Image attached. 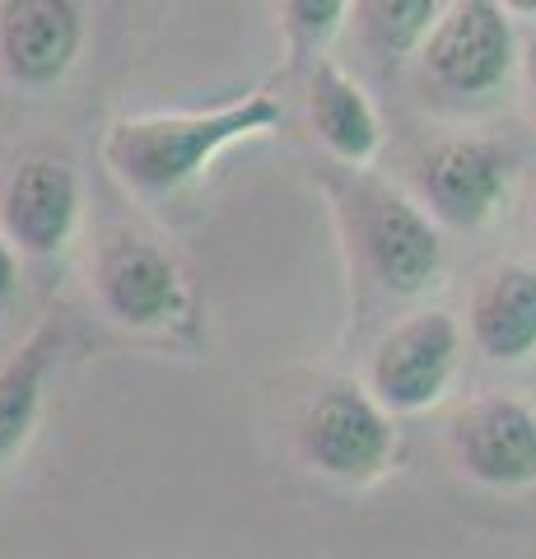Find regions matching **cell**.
<instances>
[{
    "label": "cell",
    "mask_w": 536,
    "mask_h": 559,
    "mask_svg": "<svg viewBox=\"0 0 536 559\" xmlns=\"http://www.w3.org/2000/svg\"><path fill=\"white\" fill-rule=\"evenodd\" d=\"M275 127H281V103L271 94H243L211 112L117 117L103 135V164L141 201H168L192 187L215 154Z\"/></svg>",
    "instance_id": "1"
},
{
    "label": "cell",
    "mask_w": 536,
    "mask_h": 559,
    "mask_svg": "<svg viewBox=\"0 0 536 559\" xmlns=\"http://www.w3.org/2000/svg\"><path fill=\"white\" fill-rule=\"evenodd\" d=\"M299 452L322 476L365 485L388 471L396 452V433L388 411L365 388L332 382V388H322L308 401V411L299 419Z\"/></svg>",
    "instance_id": "2"
},
{
    "label": "cell",
    "mask_w": 536,
    "mask_h": 559,
    "mask_svg": "<svg viewBox=\"0 0 536 559\" xmlns=\"http://www.w3.org/2000/svg\"><path fill=\"white\" fill-rule=\"evenodd\" d=\"M425 75L453 98H486L513 75L517 66V33L509 10L490 0H457L443 5L439 24L420 43Z\"/></svg>",
    "instance_id": "3"
},
{
    "label": "cell",
    "mask_w": 536,
    "mask_h": 559,
    "mask_svg": "<svg viewBox=\"0 0 536 559\" xmlns=\"http://www.w3.org/2000/svg\"><path fill=\"white\" fill-rule=\"evenodd\" d=\"M462 359V326L453 312L425 308L402 318L369 359V396L392 415H420L443 401Z\"/></svg>",
    "instance_id": "4"
},
{
    "label": "cell",
    "mask_w": 536,
    "mask_h": 559,
    "mask_svg": "<svg viewBox=\"0 0 536 559\" xmlns=\"http://www.w3.org/2000/svg\"><path fill=\"white\" fill-rule=\"evenodd\" d=\"M513 182V154L495 140H443L415 168V187L429 215L453 229H480Z\"/></svg>",
    "instance_id": "5"
},
{
    "label": "cell",
    "mask_w": 536,
    "mask_h": 559,
    "mask_svg": "<svg viewBox=\"0 0 536 559\" xmlns=\"http://www.w3.org/2000/svg\"><path fill=\"white\" fill-rule=\"evenodd\" d=\"M359 252H365L373 280L392 294H420L439 280L443 242L420 205L396 197L388 187H369L355 215Z\"/></svg>",
    "instance_id": "6"
},
{
    "label": "cell",
    "mask_w": 536,
    "mask_h": 559,
    "mask_svg": "<svg viewBox=\"0 0 536 559\" xmlns=\"http://www.w3.org/2000/svg\"><path fill=\"white\" fill-rule=\"evenodd\" d=\"M94 294L112 322L131 331L168 326L182 312V275L172 257L141 234H117L94 257Z\"/></svg>",
    "instance_id": "7"
},
{
    "label": "cell",
    "mask_w": 536,
    "mask_h": 559,
    "mask_svg": "<svg viewBox=\"0 0 536 559\" xmlns=\"http://www.w3.org/2000/svg\"><path fill=\"white\" fill-rule=\"evenodd\" d=\"M80 229V178L57 154H28L0 191V234L14 252L57 257Z\"/></svg>",
    "instance_id": "8"
},
{
    "label": "cell",
    "mask_w": 536,
    "mask_h": 559,
    "mask_svg": "<svg viewBox=\"0 0 536 559\" xmlns=\"http://www.w3.org/2000/svg\"><path fill=\"white\" fill-rule=\"evenodd\" d=\"M457 462L490 489L536 485V411L509 392H486L453 425Z\"/></svg>",
    "instance_id": "9"
},
{
    "label": "cell",
    "mask_w": 536,
    "mask_h": 559,
    "mask_svg": "<svg viewBox=\"0 0 536 559\" xmlns=\"http://www.w3.org/2000/svg\"><path fill=\"white\" fill-rule=\"evenodd\" d=\"M84 20L71 0H0V75L20 90H51L75 70Z\"/></svg>",
    "instance_id": "10"
},
{
    "label": "cell",
    "mask_w": 536,
    "mask_h": 559,
    "mask_svg": "<svg viewBox=\"0 0 536 559\" xmlns=\"http://www.w3.org/2000/svg\"><path fill=\"white\" fill-rule=\"evenodd\" d=\"M308 121L341 164H373L378 145H383V127H378L369 94L326 57H318L313 75H308Z\"/></svg>",
    "instance_id": "11"
},
{
    "label": "cell",
    "mask_w": 536,
    "mask_h": 559,
    "mask_svg": "<svg viewBox=\"0 0 536 559\" xmlns=\"http://www.w3.org/2000/svg\"><path fill=\"white\" fill-rule=\"evenodd\" d=\"M472 341L495 364H517L536 349V271L499 266L472 299Z\"/></svg>",
    "instance_id": "12"
},
{
    "label": "cell",
    "mask_w": 536,
    "mask_h": 559,
    "mask_svg": "<svg viewBox=\"0 0 536 559\" xmlns=\"http://www.w3.org/2000/svg\"><path fill=\"white\" fill-rule=\"evenodd\" d=\"M61 349V322L47 318L33 336L0 364V466L14 462L43 419V388Z\"/></svg>",
    "instance_id": "13"
},
{
    "label": "cell",
    "mask_w": 536,
    "mask_h": 559,
    "mask_svg": "<svg viewBox=\"0 0 536 559\" xmlns=\"http://www.w3.org/2000/svg\"><path fill=\"white\" fill-rule=\"evenodd\" d=\"M355 14L359 33L378 57H410L439 24L443 5L439 0H369V5H355Z\"/></svg>",
    "instance_id": "14"
},
{
    "label": "cell",
    "mask_w": 536,
    "mask_h": 559,
    "mask_svg": "<svg viewBox=\"0 0 536 559\" xmlns=\"http://www.w3.org/2000/svg\"><path fill=\"white\" fill-rule=\"evenodd\" d=\"M281 14V33L294 57H326V43L336 38V28L345 24L350 5L341 0H289V5L275 10Z\"/></svg>",
    "instance_id": "15"
},
{
    "label": "cell",
    "mask_w": 536,
    "mask_h": 559,
    "mask_svg": "<svg viewBox=\"0 0 536 559\" xmlns=\"http://www.w3.org/2000/svg\"><path fill=\"white\" fill-rule=\"evenodd\" d=\"M14 294H20V252L0 234V308H10Z\"/></svg>",
    "instance_id": "16"
},
{
    "label": "cell",
    "mask_w": 536,
    "mask_h": 559,
    "mask_svg": "<svg viewBox=\"0 0 536 559\" xmlns=\"http://www.w3.org/2000/svg\"><path fill=\"white\" fill-rule=\"evenodd\" d=\"M517 57L527 61V98H532V117H536V38L527 47H517Z\"/></svg>",
    "instance_id": "17"
},
{
    "label": "cell",
    "mask_w": 536,
    "mask_h": 559,
    "mask_svg": "<svg viewBox=\"0 0 536 559\" xmlns=\"http://www.w3.org/2000/svg\"><path fill=\"white\" fill-rule=\"evenodd\" d=\"M532 224H536V215H532Z\"/></svg>",
    "instance_id": "18"
}]
</instances>
